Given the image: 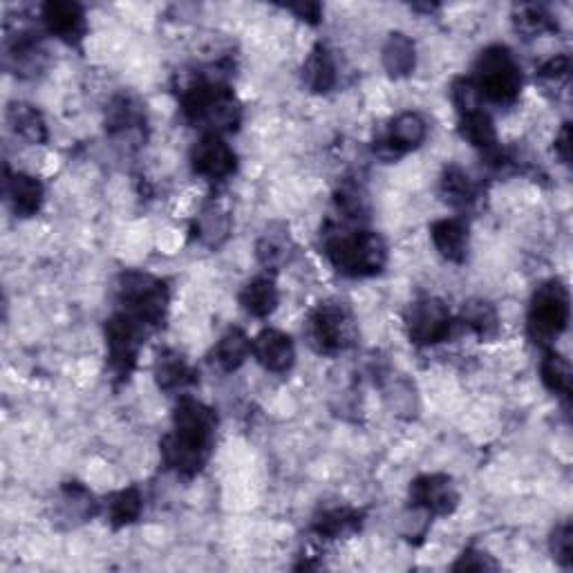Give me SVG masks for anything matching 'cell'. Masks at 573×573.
<instances>
[{
    "label": "cell",
    "mask_w": 573,
    "mask_h": 573,
    "mask_svg": "<svg viewBox=\"0 0 573 573\" xmlns=\"http://www.w3.org/2000/svg\"><path fill=\"white\" fill-rule=\"evenodd\" d=\"M218 419L202 401L182 397L173 412V430L162 441V457L177 475L193 477L209 462Z\"/></svg>",
    "instance_id": "6da1fadb"
},
{
    "label": "cell",
    "mask_w": 573,
    "mask_h": 573,
    "mask_svg": "<svg viewBox=\"0 0 573 573\" xmlns=\"http://www.w3.org/2000/svg\"><path fill=\"white\" fill-rule=\"evenodd\" d=\"M184 117L193 124H206L215 135L233 133L242 121V106L236 95L220 81L195 79L182 92Z\"/></svg>",
    "instance_id": "7a4b0ae2"
},
{
    "label": "cell",
    "mask_w": 573,
    "mask_h": 573,
    "mask_svg": "<svg viewBox=\"0 0 573 573\" xmlns=\"http://www.w3.org/2000/svg\"><path fill=\"white\" fill-rule=\"evenodd\" d=\"M325 256L343 276L365 278L374 276L385 267L388 247L374 231H341L325 236Z\"/></svg>",
    "instance_id": "3957f363"
},
{
    "label": "cell",
    "mask_w": 573,
    "mask_h": 573,
    "mask_svg": "<svg viewBox=\"0 0 573 573\" xmlns=\"http://www.w3.org/2000/svg\"><path fill=\"white\" fill-rule=\"evenodd\" d=\"M117 298L124 307L121 312L133 316L144 327H159L166 318L168 309V287L144 271H126L117 280Z\"/></svg>",
    "instance_id": "277c9868"
},
{
    "label": "cell",
    "mask_w": 573,
    "mask_h": 573,
    "mask_svg": "<svg viewBox=\"0 0 573 573\" xmlns=\"http://www.w3.org/2000/svg\"><path fill=\"white\" fill-rule=\"evenodd\" d=\"M473 83L479 97L495 103H513L522 90V70L509 48L491 45L479 54Z\"/></svg>",
    "instance_id": "5b68a950"
},
{
    "label": "cell",
    "mask_w": 573,
    "mask_h": 573,
    "mask_svg": "<svg viewBox=\"0 0 573 573\" xmlns=\"http://www.w3.org/2000/svg\"><path fill=\"white\" fill-rule=\"evenodd\" d=\"M571 300L560 280H549L533 294L529 307V334L535 343L547 345L567 330Z\"/></svg>",
    "instance_id": "8992f818"
},
{
    "label": "cell",
    "mask_w": 573,
    "mask_h": 573,
    "mask_svg": "<svg viewBox=\"0 0 573 573\" xmlns=\"http://www.w3.org/2000/svg\"><path fill=\"white\" fill-rule=\"evenodd\" d=\"M309 343L321 354H338L354 343L356 327L354 318L343 305L325 303L318 305L307 325Z\"/></svg>",
    "instance_id": "52a82bcc"
},
{
    "label": "cell",
    "mask_w": 573,
    "mask_h": 573,
    "mask_svg": "<svg viewBox=\"0 0 573 573\" xmlns=\"http://www.w3.org/2000/svg\"><path fill=\"white\" fill-rule=\"evenodd\" d=\"M148 327H144L133 316L119 312L106 323V347L108 363L117 379H128L133 374L139 356V347L144 343Z\"/></svg>",
    "instance_id": "ba28073f"
},
{
    "label": "cell",
    "mask_w": 573,
    "mask_h": 573,
    "mask_svg": "<svg viewBox=\"0 0 573 573\" xmlns=\"http://www.w3.org/2000/svg\"><path fill=\"white\" fill-rule=\"evenodd\" d=\"M406 327L412 343L437 345L441 341H448L450 334H453L455 321L444 300L426 296L410 305Z\"/></svg>",
    "instance_id": "9c48e42d"
},
{
    "label": "cell",
    "mask_w": 573,
    "mask_h": 573,
    "mask_svg": "<svg viewBox=\"0 0 573 573\" xmlns=\"http://www.w3.org/2000/svg\"><path fill=\"white\" fill-rule=\"evenodd\" d=\"M410 500L428 515H450L459 506V493L448 475H421L410 486Z\"/></svg>",
    "instance_id": "30bf717a"
},
{
    "label": "cell",
    "mask_w": 573,
    "mask_h": 573,
    "mask_svg": "<svg viewBox=\"0 0 573 573\" xmlns=\"http://www.w3.org/2000/svg\"><path fill=\"white\" fill-rule=\"evenodd\" d=\"M428 126L426 121L417 112H403L397 119L390 121L385 135L374 144L377 155L383 159H397L401 155H406L408 150L421 146V142L426 139Z\"/></svg>",
    "instance_id": "8fae6325"
},
{
    "label": "cell",
    "mask_w": 573,
    "mask_h": 573,
    "mask_svg": "<svg viewBox=\"0 0 573 573\" xmlns=\"http://www.w3.org/2000/svg\"><path fill=\"white\" fill-rule=\"evenodd\" d=\"M191 166L206 180H224L236 171V153L220 135H204L191 150Z\"/></svg>",
    "instance_id": "7c38bea8"
},
{
    "label": "cell",
    "mask_w": 573,
    "mask_h": 573,
    "mask_svg": "<svg viewBox=\"0 0 573 573\" xmlns=\"http://www.w3.org/2000/svg\"><path fill=\"white\" fill-rule=\"evenodd\" d=\"M459 133H462V137L473 148L482 150V155L488 159V164H493V166L506 164V155H504V150L497 146L495 124L488 112L479 110V108L464 112L462 121H459Z\"/></svg>",
    "instance_id": "4fadbf2b"
},
{
    "label": "cell",
    "mask_w": 573,
    "mask_h": 573,
    "mask_svg": "<svg viewBox=\"0 0 573 573\" xmlns=\"http://www.w3.org/2000/svg\"><path fill=\"white\" fill-rule=\"evenodd\" d=\"M43 21L48 30L68 45H77L86 36V14L79 3L52 0L43 5Z\"/></svg>",
    "instance_id": "5bb4252c"
},
{
    "label": "cell",
    "mask_w": 573,
    "mask_h": 573,
    "mask_svg": "<svg viewBox=\"0 0 573 573\" xmlns=\"http://www.w3.org/2000/svg\"><path fill=\"white\" fill-rule=\"evenodd\" d=\"M251 352L262 368L276 374L289 372L296 361V347L291 338L278 330H265L253 338Z\"/></svg>",
    "instance_id": "9a60e30c"
},
{
    "label": "cell",
    "mask_w": 573,
    "mask_h": 573,
    "mask_svg": "<svg viewBox=\"0 0 573 573\" xmlns=\"http://www.w3.org/2000/svg\"><path fill=\"white\" fill-rule=\"evenodd\" d=\"M146 126V112L144 106L135 97L119 95L112 99L108 115H106V128L112 137H133L144 133Z\"/></svg>",
    "instance_id": "2e32d148"
},
{
    "label": "cell",
    "mask_w": 573,
    "mask_h": 573,
    "mask_svg": "<svg viewBox=\"0 0 573 573\" xmlns=\"http://www.w3.org/2000/svg\"><path fill=\"white\" fill-rule=\"evenodd\" d=\"M432 242L446 260L462 265L468 253V224L459 218H446L432 224Z\"/></svg>",
    "instance_id": "e0dca14e"
},
{
    "label": "cell",
    "mask_w": 573,
    "mask_h": 573,
    "mask_svg": "<svg viewBox=\"0 0 573 573\" xmlns=\"http://www.w3.org/2000/svg\"><path fill=\"white\" fill-rule=\"evenodd\" d=\"M7 200L12 204V209L21 218H32V215L39 213L43 204V186L32 175L25 173H7Z\"/></svg>",
    "instance_id": "ac0fdd59"
},
{
    "label": "cell",
    "mask_w": 573,
    "mask_h": 573,
    "mask_svg": "<svg viewBox=\"0 0 573 573\" xmlns=\"http://www.w3.org/2000/svg\"><path fill=\"white\" fill-rule=\"evenodd\" d=\"M7 124L14 133L25 139L27 144H45L48 142V126L39 110L30 103L16 101L7 108Z\"/></svg>",
    "instance_id": "d6986e66"
},
{
    "label": "cell",
    "mask_w": 573,
    "mask_h": 573,
    "mask_svg": "<svg viewBox=\"0 0 573 573\" xmlns=\"http://www.w3.org/2000/svg\"><path fill=\"white\" fill-rule=\"evenodd\" d=\"M303 81L309 90L318 92V95H325L336 86V65L325 45H316L309 52L303 65Z\"/></svg>",
    "instance_id": "ffe728a7"
},
{
    "label": "cell",
    "mask_w": 573,
    "mask_h": 573,
    "mask_svg": "<svg viewBox=\"0 0 573 573\" xmlns=\"http://www.w3.org/2000/svg\"><path fill=\"white\" fill-rule=\"evenodd\" d=\"M361 524H363V511L338 506V509H330L323 511L321 515H316L312 529L316 535H321V538L338 540L359 531Z\"/></svg>",
    "instance_id": "44dd1931"
},
{
    "label": "cell",
    "mask_w": 573,
    "mask_h": 573,
    "mask_svg": "<svg viewBox=\"0 0 573 573\" xmlns=\"http://www.w3.org/2000/svg\"><path fill=\"white\" fill-rule=\"evenodd\" d=\"M155 379L157 385L166 392L186 388L195 383V372L182 354L177 352H162L155 363Z\"/></svg>",
    "instance_id": "7402d4cb"
},
{
    "label": "cell",
    "mask_w": 573,
    "mask_h": 573,
    "mask_svg": "<svg viewBox=\"0 0 573 573\" xmlns=\"http://www.w3.org/2000/svg\"><path fill=\"white\" fill-rule=\"evenodd\" d=\"M240 305L244 307V312L256 318L269 316L278 305V289L274 278L260 276L251 280V283L242 289Z\"/></svg>",
    "instance_id": "603a6c76"
},
{
    "label": "cell",
    "mask_w": 573,
    "mask_h": 573,
    "mask_svg": "<svg viewBox=\"0 0 573 573\" xmlns=\"http://www.w3.org/2000/svg\"><path fill=\"white\" fill-rule=\"evenodd\" d=\"M7 61L14 65L16 74H34L43 68L45 50L39 39H34V34L21 32L7 45Z\"/></svg>",
    "instance_id": "cb8c5ba5"
},
{
    "label": "cell",
    "mask_w": 573,
    "mask_h": 573,
    "mask_svg": "<svg viewBox=\"0 0 573 573\" xmlns=\"http://www.w3.org/2000/svg\"><path fill=\"white\" fill-rule=\"evenodd\" d=\"M417 54L415 43H412L406 34H390L388 43L383 48V65L390 72V77H408L415 70Z\"/></svg>",
    "instance_id": "d4e9b609"
},
{
    "label": "cell",
    "mask_w": 573,
    "mask_h": 573,
    "mask_svg": "<svg viewBox=\"0 0 573 573\" xmlns=\"http://www.w3.org/2000/svg\"><path fill=\"white\" fill-rule=\"evenodd\" d=\"M195 233H197V238H200V242L206 244V247H211V249L220 247V244L227 240L231 233L229 213L220 209L218 204L206 206V209L197 215Z\"/></svg>",
    "instance_id": "484cf974"
},
{
    "label": "cell",
    "mask_w": 573,
    "mask_h": 573,
    "mask_svg": "<svg viewBox=\"0 0 573 573\" xmlns=\"http://www.w3.org/2000/svg\"><path fill=\"white\" fill-rule=\"evenodd\" d=\"M439 193L444 197V202L455 206V209H466V206H471L477 197L471 177H468L459 166L446 168L444 175H441Z\"/></svg>",
    "instance_id": "4316f807"
},
{
    "label": "cell",
    "mask_w": 573,
    "mask_h": 573,
    "mask_svg": "<svg viewBox=\"0 0 573 573\" xmlns=\"http://www.w3.org/2000/svg\"><path fill=\"white\" fill-rule=\"evenodd\" d=\"M251 345L253 343L249 341V336L238 330V327H233V330L224 334L220 343L215 345V363H218L224 372H236L251 354Z\"/></svg>",
    "instance_id": "83f0119b"
},
{
    "label": "cell",
    "mask_w": 573,
    "mask_h": 573,
    "mask_svg": "<svg viewBox=\"0 0 573 573\" xmlns=\"http://www.w3.org/2000/svg\"><path fill=\"white\" fill-rule=\"evenodd\" d=\"M462 323L484 341L495 338L497 330H500V318H497L495 307L486 300H468L462 309Z\"/></svg>",
    "instance_id": "f1b7e54d"
},
{
    "label": "cell",
    "mask_w": 573,
    "mask_h": 573,
    "mask_svg": "<svg viewBox=\"0 0 573 573\" xmlns=\"http://www.w3.org/2000/svg\"><path fill=\"white\" fill-rule=\"evenodd\" d=\"M144 509V497L142 493L137 491L135 486L124 488V491H119L110 497L108 502V518L112 522V526H126V524H133L139 515H142Z\"/></svg>",
    "instance_id": "f546056e"
},
{
    "label": "cell",
    "mask_w": 573,
    "mask_h": 573,
    "mask_svg": "<svg viewBox=\"0 0 573 573\" xmlns=\"http://www.w3.org/2000/svg\"><path fill=\"white\" fill-rule=\"evenodd\" d=\"M540 374H542V383L547 388L558 394L562 399L571 397V368L569 363L562 359L556 352H547L540 363Z\"/></svg>",
    "instance_id": "4dcf8cb0"
},
{
    "label": "cell",
    "mask_w": 573,
    "mask_h": 573,
    "mask_svg": "<svg viewBox=\"0 0 573 573\" xmlns=\"http://www.w3.org/2000/svg\"><path fill=\"white\" fill-rule=\"evenodd\" d=\"M515 27L526 36H540L547 32H556L558 23L542 5H522L515 9Z\"/></svg>",
    "instance_id": "1f68e13d"
},
{
    "label": "cell",
    "mask_w": 573,
    "mask_h": 573,
    "mask_svg": "<svg viewBox=\"0 0 573 573\" xmlns=\"http://www.w3.org/2000/svg\"><path fill=\"white\" fill-rule=\"evenodd\" d=\"M61 504H63V511H65V518H72V520H88L95 515V497L88 491V488H83L77 482H68L63 486L61 491Z\"/></svg>",
    "instance_id": "d6a6232c"
},
{
    "label": "cell",
    "mask_w": 573,
    "mask_h": 573,
    "mask_svg": "<svg viewBox=\"0 0 573 573\" xmlns=\"http://www.w3.org/2000/svg\"><path fill=\"white\" fill-rule=\"evenodd\" d=\"M289 256V236L287 231H267L258 244V258L265 267L283 265Z\"/></svg>",
    "instance_id": "836d02e7"
},
{
    "label": "cell",
    "mask_w": 573,
    "mask_h": 573,
    "mask_svg": "<svg viewBox=\"0 0 573 573\" xmlns=\"http://www.w3.org/2000/svg\"><path fill=\"white\" fill-rule=\"evenodd\" d=\"M336 206L347 220H361L368 213V202H365V195L361 193L359 186L345 184L341 191L336 193Z\"/></svg>",
    "instance_id": "e575fe53"
},
{
    "label": "cell",
    "mask_w": 573,
    "mask_h": 573,
    "mask_svg": "<svg viewBox=\"0 0 573 573\" xmlns=\"http://www.w3.org/2000/svg\"><path fill=\"white\" fill-rule=\"evenodd\" d=\"M569 72H571V61L569 56H556V59H551L542 65L538 70V79L540 83L547 90L556 88V92L560 88H567L569 83Z\"/></svg>",
    "instance_id": "d590c367"
},
{
    "label": "cell",
    "mask_w": 573,
    "mask_h": 573,
    "mask_svg": "<svg viewBox=\"0 0 573 573\" xmlns=\"http://www.w3.org/2000/svg\"><path fill=\"white\" fill-rule=\"evenodd\" d=\"M551 553L562 567L571 569L573 565V529L571 522L560 524L556 531L551 535Z\"/></svg>",
    "instance_id": "8d00e7d4"
},
{
    "label": "cell",
    "mask_w": 573,
    "mask_h": 573,
    "mask_svg": "<svg viewBox=\"0 0 573 573\" xmlns=\"http://www.w3.org/2000/svg\"><path fill=\"white\" fill-rule=\"evenodd\" d=\"M495 569H500V565H497L488 553L475 547L466 549L453 565V571H495Z\"/></svg>",
    "instance_id": "74e56055"
},
{
    "label": "cell",
    "mask_w": 573,
    "mask_h": 573,
    "mask_svg": "<svg viewBox=\"0 0 573 573\" xmlns=\"http://www.w3.org/2000/svg\"><path fill=\"white\" fill-rule=\"evenodd\" d=\"M453 101L459 110V115L479 108V92L475 88L473 79H457L453 83Z\"/></svg>",
    "instance_id": "f35d334b"
},
{
    "label": "cell",
    "mask_w": 573,
    "mask_h": 573,
    "mask_svg": "<svg viewBox=\"0 0 573 573\" xmlns=\"http://www.w3.org/2000/svg\"><path fill=\"white\" fill-rule=\"evenodd\" d=\"M289 12H294L300 21H307V23H312L316 25L318 21H321V12H323V7L318 5V3H298V5H287Z\"/></svg>",
    "instance_id": "ab89813d"
},
{
    "label": "cell",
    "mask_w": 573,
    "mask_h": 573,
    "mask_svg": "<svg viewBox=\"0 0 573 573\" xmlns=\"http://www.w3.org/2000/svg\"><path fill=\"white\" fill-rule=\"evenodd\" d=\"M556 150L562 157V162L565 164L571 162V124H562L560 133L556 137Z\"/></svg>",
    "instance_id": "60d3db41"
}]
</instances>
